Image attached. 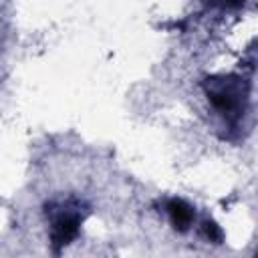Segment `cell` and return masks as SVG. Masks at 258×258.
Segmentation results:
<instances>
[{
  "mask_svg": "<svg viewBox=\"0 0 258 258\" xmlns=\"http://www.w3.org/2000/svg\"><path fill=\"white\" fill-rule=\"evenodd\" d=\"M44 216L48 220V236L54 254H60L81 234V226L89 216V206L75 198H58L44 204Z\"/></svg>",
  "mask_w": 258,
  "mask_h": 258,
  "instance_id": "2",
  "label": "cell"
},
{
  "mask_svg": "<svg viewBox=\"0 0 258 258\" xmlns=\"http://www.w3.org/2000/svg\"><path fill=\"white\" fill-rule=\"evenodd\" d=\"M163 210L169 218V224L175 232L185 234L191 230L194 222H196V208L185 202L183 198H167L163 204Z\"/></svg>",
  "mask_w": 258,
  "mask_h": 258,
  "instance_id": "3",
  "label": "cell"
},
{
  "mask_svg": "<svg viewBox=\"0 0 258 258\" xmlns=\"http://www.w3.org/2000/svg\"><path fill=\"white\" fill-rule=\"evenodd\" d=\"M208 103L228 125H238L246 115L250 85L240 75H214L202 83Z\"/></svg>",
  "mask_w": 258,
  "mask_h": 258,
  "instance_id": "1",
  "label": "cell"
},
{
  "mask_svg": "<svg viewBox=\"0 0 258 258\" xmlns=\"http://www.w3.org/2000/svg\"><path fill=\"white\" fill-rule=\"evenodd\" d=\"M206 2L216 8H240L246 0H206Z\"/></svg>",
  "mask_w": 258,
  "mask_h": 258,
  "instance_id": "5",
  "label": "cell"
},
{
  "mask_svg": "<svg viewBox=\"0 0 258 258\" xmlns=\"http://www.w3.org/2000/svg\"><path fill=\"white\" fill-rule=\"evenodd\" d=\"M202 236L206 240L214 242V244H220L224 240V232H222V228L214 220H204L202 222Z\"/></svg>",
  "mask_w": 258,
  "mask_h": 258,
  "instance_id": "4",
  "label": "cell"
}]
</instances>
